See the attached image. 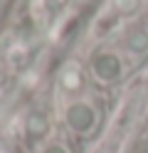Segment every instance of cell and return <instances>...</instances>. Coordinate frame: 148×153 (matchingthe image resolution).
Instances as JSON below:
<instances>
[{"label":"cell","mask_w":148,"mask_h":153,"mask_svg":"<svg viewBox=\"0 0 148 153\" xmlns=\"http://www.w3.org/2000/svg\"><path fill=\"white\" fill-rule=\"evenodd\" d=\"M67 123L74 133H89L94 126H96V111L91 104L86 101H74L72 106L67 109Z\"/></svg>","instance_id":"cell-1"},{"label":"cell","mask_w":148,"mask_h":153,"mask_svg":"<svg viewBox=\"0 0 148 153\" xmlns=\"http://www.w3.org/2000/svg\"><path fill=\"white\" fill-rule=\"evenodd\" d=\"M39 153H72V151H69L62 141H47Z\"/></svg>","instance_id":"cell-2"},{"label":"cell","mask_w":148,"mask_h":153,"mask_svg":"<svg viewBox=\"0 0 148 153\" xmlns=\"http://www.w3.org/2000/svg\"><path fill=\"white\" fill-rule=\"evenodd\" d=\"M114 7H116V10L118 13H133L136 10V7H138V0H114Z\"/></svg>","instance_id":"cell-3"}]
</instances>
